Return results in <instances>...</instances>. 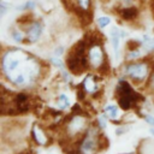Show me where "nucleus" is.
<instances>
[{
    "mask_svg": "<svg viewBox=\"0 0 154 154\" xmlns=\"http://www.w3.org/2000/svg\"><path fill=\"white\" fill-rule=\"evenodd\" d=\"M2 71L16 85L30 84L38 75V64L22 49H11L2 57Z\"/></svg>",
    "mask_w": 154,
    "mask_h": 154,
    "instance_id": "1",
    "label": "nucleus"
},
{
    "mask_svg": "<svg viewBox=\"0 0 154 154\" xmlns=\"http://www.w3.org/2000/svg\"><path fill=\"white\" fill-rule=\"evenodd\" d=\"M118 93V103L122 108L128 109L130 108L132 101L135 100V93L130 88V85L126 82H120L117 89Z\"/></svg>",
    "mask_w": 154,
    "mask_h": 154,
    "instance_id": "2",
    "label": "nucleus"
},
{
    "mask_svg": "<svg viewBox=\"0 0 154 154\" xmlns=\"http://www.w3.org/2000/svg\"><path fill=\"white\" fill-rule=\"evenodd\" d=\"M125 73L135 79H143L147 75L146 64H132L125 67Z\"/></svg>",
    "mask_w": 154,
    "mask_h": 154,
    "instance_id": "3",
    "label": "nucleus"
},
{
    "mask_svg": "<svg viewBox=\"0 0 154 154\" xmlns=\"http://www.w3.org/2000/svg\"><path fill=\"white\" fill-rule=\"evenodd\" d=\"M89 61L94 67H99L103 61V53L99 46H93L89 49Z\"/></svg>",
    "mask_w": 154,
    "mask_h": 154,
    "instance_id": "4",
    "label": "nucleus"
},
{
    "mask_svg": "<svg viewBox=\"0 0 154 154\" xmlns=\"http://www.w3.org/2000/svg\"><path fill=\"white\" fill-rule=\"evenodd\" d=\"M85 126V119L81 116H76L73 117V119L69 123V131L71 135H76L78 132H81V130Z\"/></svg>",
    "mask_w": 154,
    "mask_h": 154,
    "instance_id": "5",
    "label": "nucleus"
},
{
    "mask_svg": "<svg viewBox=\"0 0 154 154\" xmlns=\"http://www.w3.org/2000/svg\"><path fill=\"white\" fill-rule=\"evenodd\" d=\"M96 147H97V144H96L95 140L93 138V135H89L83 140V142L81 144V152L83 154H91L95 152Z\"/></svg>",
    "mask_w": 154,
    "mask_h": 154,
    "instance_id": "6",
    "label": "nucleus"
},
{
    "mask_svg": "<svg viewBox=\"0 0 154 154\" xmlns=\"http://www.w3.org/2000/svg\"><path fill=\"white\" fill-rule=\"evenodd\" d=\"M41 32H42V25L36 22V23H34V24L30 26V29H29V31H28V38H29L31 42H35V41H37L38 37L41 36Z\"/></svg>",
    "mask_w": 154,
    "mask_h": 154,
    "instance_id": "7",
    "label": "nucleus"
},
{
    "mask_svg": "<svg viewBox=\"0 0 154 154\" xmlns=\"http://www.w3.org/2000/svg\"><path fill=\"white\" fill-rule=\"evenodd\" d=\"M124 36V32H120V30H118L117 28H113L111 30V41H112V46L114 52L118 53L119 49V43H120V37Z\"/></svg>",
    "mask_w": 154,
    "mask_h": 154,
    "instance_id": "8",
    "label": "nucleus"
},
{
    "mask_svg": "<svg viewBox=\"0 0 154 154\" xmlns=\"http://www.w3.org/2000/svg\"><path fill=\"white\" fill-rule=\"evenodd\" d=\"M83 87H84V90L88 91V93H94L97 90V85H96V82L94 79V76H87L83 81Z\"/></svg>",
    "mask_w": 154,
    "mask_h": 154,
    "instance_id": "9",
    "label": "nucleus"
},
{
    "mask_svg": "<svg viewBox=\"0 0 154 154\" xmlns=\"http://www.w3.org/2000/svg\"><path fill=\"white\" fill-rule=\"evenodd\" d=\"M32 135H34V137H35V140H36V142L38 144H46L47 137L45 136V134L42 132V130L37 125H34V128H32Z\"/></svg>",
    "mask_w": 154,
    "mask_h": 154,
    "instance_id": "10",
    "label": "nucleus"
},
{
    "mask_svg": "<svg viewBox=\"0 0 154 154\" xmlns=\"http://www.w3.org/2000/svg\"><path fill=\"white\" fill-rule=\"evenodd\" d=\"M69 106H70V100H69V97H67L65 94H61V95L59 96V99H58V107L61 108V109H64V108H66V107H69Z\"/></svg>",
    "mask_w": 154,
    "mask_h": 154,
    "instance_id": "11",
    "label": "nucleus"
},
{
    "mask_svg": "<svg viewBox=\"0 0 154 154\" xmlns=\"http://www.w3.org/2000/svg\"><path fill=\"white\" fill-rule=\"evenodd\" d=\"M96 22H97V25H99L100 28H106L107 25H109L111 18L107 17V16H102V17H99Z\"/></svg>",
    "mask_w": 154,
    "mask_h": 154,
    "instance_id": "12",
    "label": "nucleus"
},
{
    "mask_svg": "<svg viewBox=\"0 0 154 154\" xmlns=\"http://www.w3.org/2000/svg\"><path fill=\"white\" fill-rule=\"evenodd\" d=\"M105 111L109 114V117H111V118H116V117H117V114H118L117 106H114V105H108V106L105 108Z\"/></svg>",
    "mask_w": 154,
    "mask_h": 154,
    "instance_id": "13",
    "label": "nucleus"
},
{
    "mask_svg": "<svg viewBox=\"0 0 154 154\" xmlns=\"http://www.w3.org/2000/svg\"><path fill=\"white\" fill-rule=\"evenodd\" d=\"M12 36H13V38L17 41V42H20V41H23V34L20 32V31H13L12 32Z\"/></svg>",
    "mask_w": 154,
    "mask_h": 154,
    "instance_id": "14",
    "label": "nucleus"
},
{
    "mask_svg": "<svg viewBox=\"0 0 154 154\" xmlns=\"http://www.w3.org/2000/svg\"><path fill=\"white\" fill-rule=\"evenodd\" d=\"M140 55H141V52H140V51H137V49H136V51L132 49V51L128 54V58H129V59H134V58H138Z\"/></svg>",
    "mask_w": 154,
    "mask_h": 154,
    "instance_id": "15",
    "label": "nucleus"
},
{
    "mask_svg": "<svg viewBox=\"0 0 154 154\" xmlns=\"http://www.w3.org/2000/svg\"><path fill=\"white\" fill-rule=\"evenodd\" d=\"M78 1V5L83 8V10H87L88 6H89V0H77Z\"/></svg>",
    "mask_w": 154,
    "mask_h": 154,
    "instance_id": "16",
    "label": "nucleus"
},
{
    "mask_svg": "<svg viewBox=\"0 0 154 154\" xmlns=\"http://www.w3.org/2000/svg\"><path fill=\"white\" fill-rule=\"evenodd\" d=\"M52 61H53V63H54L57 66H59V67H63V63L60 61V59H55V58H53V59H52Z\"/></svg>",
    "mask_w": 154,
    "mask_h": 154,
    "instance_id": "17",
    "label": "nucleus"
},
{
    "mask_svg": "<svg viewBox=\"0 0 154 154\" xmlns=\"http://www.w3.org/2000/svg\"><path fill=\"white\" fill-rule=\"evenodd\" d=\"M146 120H147L149 124L154 125V117H153V116H146Z\"/></svg>",
    "mask_w": 154,
    "mask_h": 154,
    "instance_id": "18",
    "label": "nucleus"
},
{
    "mask_svg": "<svg viewBox=\"0 0 154 154\" xmlns=\"http://www.w3.org/2000/svg\"><path fill=\"white\" fill-rule=\"evenodd\" d=\"M6 13V6H5V2H1V17Z\"/></svg>",
    "mask_w": 154,
    "mask_h": 154,
    "instance_id": "19",
    "label": "nucleus"
},
{
    "mask_svg": "<svg viewBox=\"0 0 154 154\" xmlns=\"http://www.w3.org/2000/svg\"><path fill=\"white\" fill-rule=\"evenodd\" d=\"M20 154H35L34 152H30V150H26V152H23V153H20Z\"/></svg>",
    "mask_w": 154,
    "mask_h": 154,
    "instance_id": "20",
    "label": "nucleus"
},
{
    "mask_svg": "<svg viewBox=\"0 0 154 154\" xmlns=\"http://www.w3.org/2000/svg\"><path fill=\"white\" fill-rule=\"evenodd\" d=\"M152 84H153V88H154V76L152 77Z\"/></svg>",
    "mask_w": 154,
    "mask_h": 154,
    "instance_id": "21",
    "label": "nucleus"
},
{
    "mask_svg": "<svg viewBox=\"0 0 154 154\" xmlns=\"http://www.w3.org/2000/svg\"><path fill=\"white\" fill-rule=\"evenodd\" d=\"M150 134H153V135H154V128H152V129H150Z\"/></svg>",
    "mask_w": 154,
    "mask_h": 154,
    "instance_id": "22",
    "label": "nucleus"
}]
</instances>
